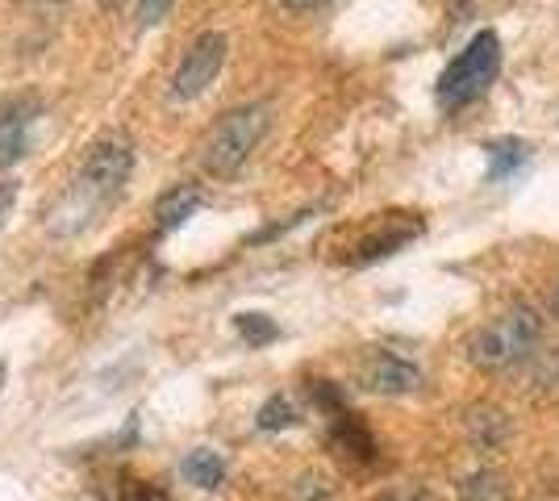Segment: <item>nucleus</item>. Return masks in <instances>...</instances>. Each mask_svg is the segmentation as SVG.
I'll list each match as a JSON object with an SVG mask.
<instances>
[{
  "label": "nucleus",
  "instance_id": "1",
  "mask_svg": "<svg viewBox=\"0 0 559 501\" xmlns=\"http://www.w3.org/2000/svg\"><path fill=\"white\" fill-rule=\"evenodd\" d=\"M130 171H134V146H130L126 134H105L100 143H93L84 167L71 180V189L50 210V230L55 235H80V230H88L93 217L109 201H117V192L126 189Z\"/></svg>",
  "mask_w": 559,
  "mask_h": 501
},
{
  "label": "nucleus",
  "instance_id": "2",
  "mask_svg": "<svg viewBox=\"0 0 559 501\" xmlns=\"http://www.w3.org/2000/svg\"><path fill=\"white\" fill-rule=\"evenodd\" d=\"M538 338H543V318L531 306H513L510 313L492 318L489 326H480L467 338V359L480 372H501V368H513L531 356Z\"/></svg>",
  "mask_w": 559,
  "mask_h": 501
},
{
  "label": "nucleus",
  "instance_id": "3",
  "mask_svg": "<svg viewBox=\"0 0 559 501\" xmlns=\"http://www.w3.org/2000/svg\"><path fill=\"white\" fill-rule=\"evenodd\" d=\"M272 109L267 105H238L226 118L213 126L201 146V164L210 176H234L238 167L251 159V151L263 143L267 134Z\"/></svg>",
  "mask_w": 559,
  "mask_h": 501
},
{
  "label": "nucleus",
  "instance_id": "4",
  "mask_svg": "<svg viewBox=\"0 0 559 501\" xmlns=\"http://www.w3.org/2000/svg\"><path fill=\"white\" fill-rule=\"evenodd\" d=\"M501 72V38L492 29H480L451 63H447L443 80H439V100L447 109H460L467 100L489 93V84Z\"/></svg>",
  "mask_w": 559,
  "mask_h": 501
},
{
  "label": "nucleus",
  "instance_id": "5",
  "mask_svg": "<svg viewBox=\"0 0 559 501\" xmlns=\"http://www.w3.org/2000/svg\"><path fill=\"white\" fill-rule=\"evenodd\" d=\"M226 34H217V29H205V34H197L192 38V47L185 50V59H180V68L171 75V88H167V100L171 105H188V100H197V96L210 88L217 72H222V63H226Z\"/></svg>",
  "mask_w": 559,
  "mask_h": 501
},
{
  "label": "nucleus",
  "instance_id": "6",
  "mask_svg": "<svg viewBox=\"0 0 559 501\" xmlns=\"http://www.w3.org/2000/svg\"><path fill=\"white\" fill-rule=\"evenodd\" d=\"M359 384L368 393H380V397H405V393L421 389V368L414 359L389 351V347H372L359 359Z\"/></svg>",
  "mask_w": 559,
  "mask_h": 501
},
{
  "label": "nucleus",
  "instance_id": "7",
  "mask_svg": "<svg viewBox=\"0 0 559 501\" xmlns=\"http://www.w3.org/2000/svg\"><path fill=\"white\" fill-rule=\"evenodd\" d=\"M38 118V100L17 96L0 109V167H13L29 151V130Z\"/></svg>",
  "mask_w": 559,
  "mask_h": 501
},
{
  "label": "nucleus",
  "instance_id": "8",
  "mask_svg": "<svg viewBox=\"0 0 559 501\" xmlns=\"http://www.w3.org/2000/svg\"><path fill=\"white\" fill-rule=\"evenodd\" d=\"M467 430H472V443H476L480 452H497V448L510 439V418L497 406H480V409H472Z\"/></svg>",
  "mask_w": 559,
  "mask_h": 501
},
{
  "label": "nucleus",
  "instance_id": "9",
  "mask_svg": "<svg viewBox=\"0 0 559 501\" xmlns=\"http://www.w3.org/2000/svg\"><path fill=\"white\" fill-rule=\"evenodd\" d=\"M418 230H421V222H405V226H396V230H389V226L376 230V235H368V239L355 247V263H376V260H384V255H393V251H401Z\"/></svg>",
  "mask_w": 559,
  "mask_h": 501
},
{
  "label": "nucleus",
  "instance_id": "10",
  "mask_svg": "<svg viewBox=\"0 0 559 501\" xmlns=\"http://www.w3.org/2000/svg\"><path fill=\"white\" fill-rule=\"evenodd\" d=\"M180 473H185L188 485H197V489H217L222 480H226V460L213 452V448H197V452H188L180 460Z\"/></svg>",
  "mask_w": 559,
  "mask_h": 501
},
{
  "label": "nucleus",
  "instance_id": "11",
  "mask_svg": "<svg viewBox=\"0 0 559 501\" xmlns=\"http://www.w3.org/2000/svg\"><path fill=\"white\" fill-rule=\"evenodd\" d=\"M485 151H489V180H506L531 159V143L522 139H492Z\"/></svg>",
  "mask_w": 559,
  "mask_h": 501
},
{
  "label": "nucleus",
  "instance_id": "12",
  "mask_svg": "<svg viewBox=\"0 0 559 501\" xmlns=\"http://www.w3.org/2000/svg\"><path fill=\"white\" fill-rule=\"evenodd\" d=\"M197 205H201V192L197 189H171L155 205V217H159V230H176V226H185L188 217L197 214Z\"/></svg>",
  "mask_w": 559,
  "mask_h": 501
},
{
  "label": "nucleus",
  "instance_id": "13",
  "mask_svg": "<svg viewBox=\"0 0 559 501\" xmlns=\"http://www.w3.org/2000/svg\"><path fill=\"white\" fill-rule=\"evenodd\" d=\"M460 498L464 501H510V485H506L501 473L480 468V473H472V477L460 485Z\"/></svg>",
  "mask_w": 559,
  "mask_h": 501
},
{
  "label": "nucleus",
  "instance_id": "14",
  "mask_svg": "<svg viewBox=\"0 0 559 501\" xmlns=\"http://www.w3.org/2000/svg\"><path fill=\"white\" fill-rule=\"evenodd\" d=\"M334 448H343V455H355V460H372L376 452L372 434L347 414H338V422H334Z\"/></svg>",
  "mask_w": 559,
  "mask_h": 501
},
{
  "label": "nucleus",
  "instance_id": "15",
  "mask_svg": "<svg viewBox=\"0 0 559 501\" xmlns=\"http://www.w3.org/2000/svg\"><path fill=\"white\" fill-rule=\"evenodd\" d=\"M255 422H259V430H288L297 422V409H293L288 397H267V402L259 406Z\"/></svg>",
  "mask_w": 559,
  "mask_h": 501
},
{
  "label": "nucleus",
  "instance_id": "16",
  "mask_svg": "<svg viewBox=\"0 0 559 501\" xmlns=\"http://www.w3.org/2000/svg\"><path fill=\"white\" fill-rule=\"evenodd\" d=\"M238 334H242L247 343L263 347V343H272L280 331H276V322H272V318H263V313H238Z\"/></svg>",
  "mask_w": 559,
  "mask_h": 501
},
{
  "label": "nucleus",
  "instance_id": "17",
  "mask_svg": "<svg viewBox=\"0 0 559 501\" xmlns=\"http://www.w3.org/2000/svg\"><path fill=\"white\" fill-rule=\"evenodd\" d=\"M372 501H443V498L435 489H426V485H393V489L376 493Z\"/></svg>",
  "mask_w": 559,
  "mask_h": 501
},
{
  "label": "nucleus",
  "instance_id": "18",
  "mask_svg": "<svg viewBox=\"0 0 559 501\" xmlns=\"http://www.w3.org/2000/svg\"><path fill=\"white\" fill-rule=\"evenodd\" d=\"M171 4L176 0H139V29H151V25H159L171 13Z\"/></svg>",
  "mask_w": 559,
  "mask_h": 501
},
{
  "label": "nucleus",
  "instance_id": "19",
  "mask_svg": "<svg viewBox=\"0 0 559 501\" xmlns=\"http://www.w3.org/2000/svg\"><path fill=\"white\" fill-rule=\"evenodd\" d=\"M535 384L543 393H559V347H556V356H547L535 368Z\"/></svg>",
  "mask_w": 559,
  "mask_h": 501
},
{
  "label": "nucleus",
  "instance_id": "20",
  "mask_svg": "<svg viewBox=\"0 0 559 501\" xmlns=\"http://www.w3.org/2000/svg\"><path fill=\"white\" fill-rule=\"evenodd\" d=\"M114 501H164V493L155 485H146V480H126Z\"/></svg>",
  "mask_w": 559,
  "mask_h": 501
},
{
  "label": "nucleus",
  "instance_id": "21",
  "mask_svg": "<svg viewBox=\"0 0 559 501\" xmlns=\"http://www.w3.org/2000/svg\"><path fill=\"white\" fill-rule=\"evenodd\" d=\"M313 397H318V406L343 414V397H338V389H334L330 381H313Z\"/></svg>",
  "mask_w": 559,
  "mask_h": 501
},
{
  "label": "nucleus",
  "instance_id": "22",
  "mask_svg": "<svg viewBox=\"0 0 559 501\" xmlns=\"http://www.w3.org/2000/svg\"><path fill=\"white\" fill-rule=\"evenodd\" d=\"M17 180H0V226H4V217L13 214V205H17Z\"/></svg>",
  "mask_w": 559,
  "mask_h": 501
},
{
  "label": "nucleus",
  "instance_id": "23",
  "mask_svg": "<svg viewBox=\"0 0 559 501\" xmlns=\"http://www.w3.org/2000/svg\"><path fill=\"white\" fill-rule=\"evenodd\" d=\"M284 9H293V13H309V9H318V4H326V0H280Z\"/></svg>",
  "mask_w": 559,
  "mask_h": 501
},
{
  "label": "nucleus",
  "instance_id": "24",
  "mask_svg": "<svg viewBox=\"0 0 559 501\" xmlns=\"http://www.w3.org/2000/svg\"><path fill=\"white\" fill-rule=\"evenodd\" d=\"M551 310H556V318H559V285H556V297H551Z\"/></svg>",
  "mask_w": 559,
  "mask_h": 501
},
{
  "label": "nucleus",
  "instance_id": "25",
  "mask_svg": "<svg viewBox=\"0 0 559 501\" xmlns=\"http://www.w3.org/2000/svg\"><path fill=\"white\" fill-rule=\"evenodd\" d=\"M100 4H105V9H114V4H121V0H100Z\"/></svg>",
  "mask_w": 559,
  "mask_h": 501
},
{
  "label": "nucleus",
  "instance_id": "26",
  "mask_svg": "<svg viewBox=\"0 0 559 501\" xmlns=\"http://www.w3.org/2000/svg\"><path fill=\"white\" fill-rule=\"evenodd\" d=\"M0 384H4V368H0Z\"/></svg>",
  "mask_w": 559,
  "mask_h": 501
}]
</instances>
